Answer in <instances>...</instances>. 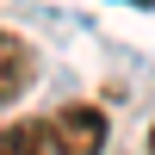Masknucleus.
<instances>
[{
	"label": "nucleus",
	"mask_w": 155,
	"mask_h": 155,
	"mask_svg": "<svg viewBox=\"0 0 155 155\" xmlns=\"http://www.w3.org/2000/svg\"><path fill=\"white\" fill-rule=\"evenodd\" d=\"M106 112L99 106H62L37 124L44 137V155H106Z\"/></svg>",
	"instance_id": "nucleus-1"
},
{
	"label": "nucleus",
	"mask_w": 155,
	"mask_h": 155,
	"mask_svg": "<svg viewBox=\"0 0 155 155\" xmlns=\"http://www.w3.org/2000/svg\"><path fill=\"white\" fill-rule=\"evenodd\" d=\"M31 81H37V50L0 25V106H19L31 93Z\"/></svg>",
	"instance_id": "nucleus-2"
},
{
	"label": "nucleus",
	"mask_w": 155,
	"mask_h": 155,
	"mask_svg": "<svg viewBox=\"0 0 155 155\" xmlns=\"http://www.w3.org/2000/svg\"><path fill=\"white\" fill-rule=\"evenodd\" d=\"M0 155H44L37 124H6V130H0Z\"/></svg>",
	"instance_id": "nucleus-3"
},
{
	"label": "nucleus",
	"mask_w": 155,
	"mask_h": 155,
	"mask_svg": "<svg viewBox=\"0 0 155 155\" xmlns=\"http://www.w3.org/2000/svg\"><path fill=\"white\" fill-rule=\"evenodd\" d=\"M149 155H155V124H149Z\"/></svg>",
	"instance_id": "nucleus-4"
}]
</instances>
